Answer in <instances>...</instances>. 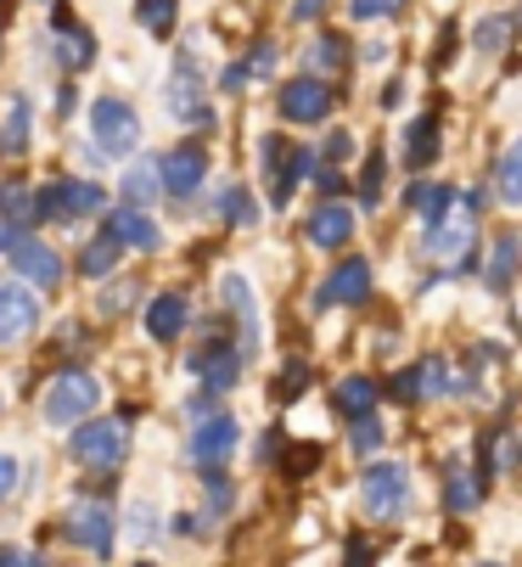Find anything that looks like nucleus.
Segmentation results:
<instances>
[{"label": "nucleus", "instance_id": "f257e3e1", "mask_svg": "<svg viewBox=\"0 0 522 567\" xmlns=\"http://www.w3.org/2000/svg\"><path fill=\"white\" fill-rule=\"evenodd\" d=\"M96 404H102V382H96L91 371H57V377L45 382V393H40V411H45L51 427L84 422Z\"/></svg>", "mask_w": 522, "mask_h": 567}, {"label": "nucleus", "instance_id": "f03ea898", "mask_svg": "<svg viewBox=\"0 0 522 567\" xmlns=\"http://www.w3.org/2000/svg\"><path fill=\"white\" fill-rule=\"evenodd\" d=\"M472 236H478V192L456 197L450 214L427 230V259H439V265H467V259H472Z\"/></svg>", "mask_w": 522, "mask_h": 567}, {"label": "nucleus", "instance_id": "7ed1b4c3", "mask_svg": "<svg viewBox=\"0 0 522 567\" xmlns=\"http://www.w3.org/2000/svg\"><path fill=\"white\" fill-rule=\"evenodd\" d=\"M91 141H96L102 157H130V152L141 146V118H135V107H130L124 96L91 102Z\"/></svg>", "mask_w": 522, "mask_h": 567}, {"label": "nucleus", "instance_id": "20e7f679", "mask_svg": "<svg viewBox=\"0 0 522 567\" xmlns=\"http://www.w3.org/2000/svg\"><path fill=\"white\" fill-rule=\"evenodd\" d=\"M102 203H108V192H102L96 181H73V175L45 181V186L34 192L40 219H57V225H73V219H84V214H96Z\"/></svg>", "mask_w": 522, "mask_h": 567}, {"label": "nucleus", "instance_id": "39448f33", "mask_svg": "<svg viewBox=\"0 0 522 567\" xmlns=\"http://www.w3.org/2000/svg\"><path fill=\"white\" fill-rule=\"evenodd\" d=\"M168 113L181 118L186 130H214V107L203 102V73H197V56L181 51L174 56V73H168Z\"/></svg>", "mask_w": 522, "mask_h": 567}, {"label": "nucleus", "instance_id": "423d86ee", "mask_svg": "<svg viewBox=\"0 0 522 567\" xmlns=\"http://www.w3.org/2000/svg\"><path fill=\"white\" fill-rule=\"evenodd\" d=\"M68 450H73V461H84L91 472H113V466H124L130 439H124V422H91V416H84Z\"/></svg>", "mask_w": 522, "mask_h": 567}, {"label": "nucleus", "instance_id": "0eeeda50", "mask_svg": "<svg viewBox=\"0 0 522 567\" xmlns=\"http://www.w3.org/2000/svg\"><path fill=\"white\" fill-rule=\"evenodd\" d=\"M360 501H366V512H371L377 523H393V517H405V506H410V472H405L399 461H388V466H371V472L360 477Z\"/></svg>", "mask_w": 522, "mask_h": 567}, {"label": "nucleus", "instance_id": "6e6552de", "mask_svg": "<svg viewBox=\"0 0 522 567\" xmlns=\"http://www.w3.org/2000/svg\"><path fill=\"white\" fill-rule=\"evenodd\" d=\"M258 157H265V175H270V203L282 208V203H293V192H298V181L315 169V152H293L282 135H265V146H258Z\"/></svg>", "mask_w": 522, "mask_h": 567}, {"label": "nucleus", "instance_id": "1a4fd4ad", "mask_svg": "<svg viewBox=\"0 0 522 567\" xmlns=\"http://www.w3.org/2000/svg\"><path fill=\"white\" fill-rule=\"evenodd\" d=\"M45 51L57 56V68H62V73H84V68L96 62V34L84 29V23H73V18H68V7H51Z\"/></svg>", "mask_w": 522, "mask_h": 567}, {"label": "nucleus", "instance_id": "9d476101", "mask_svg": "<svg viewBox=\"0 0 522 567\" xmlns=\"http://www.w3.org/2000/svg\"><path fill=\"white\" fill-rule=\"evenodd\" d=\"M236 439H242V427L219 411V416H197V433H192V444H186V461L192 466H225L231 455H236Z\"/></svg>", "mask_w": 522, "mask_h": 567}, {"label": "nucleus", "instance_id": "9b49d317", "mask_svg": "<svg viewBox=\"0 0 522 567\" xmlns=\"http://www.w3.org/2000/svg\"><path fill=\"white\" fill-rule=\"evenodd\" d=\"M157 169H163V192H168L174 203H186V197L203 186V175H208V152H203L197 141H181L168 157H157Z\"/></svg>", "mask_w": 522, "mask_h": 567}, {"label": "nucleus", "instance_id": "f8f14e48", "mask_svg": "<svg viewBox=\"0 0 522 567\" xmlns=\"http://www.w3.org/2000/svg\"><path fill=\"white\" fill-rule=\"evenodd\" d=\"M331 113V85L320 73H304V79H287L282 85V118L287 124H320Z\"/></svg>", "mask_w": 522, "mask_h": 567}, {"label": "nucleus", "instance_id": "ddd939ff", "mask_svg": "<svg viewBox=\"0 0 522 567\" xmlns=\"http://www.w3.org/2000/svg\"><path fill=\"white\" fill-rule=\"evenodd\" d=\"M40 327V303L23 281H0V349L23 343L29 332Z\"/></svg>", "mask_w": 522, "mask_h": 567}, {"label": "nucleus", "instance_id": "4468645a", "mask_svg": "<svg viewBox=\"0 0 522 567\" xmlns=\"http://www.w3.org/2000/svg\"><path fill=\"white\" fill-rule=\"evenodd\" d=\"M62 528H68L73 545H84L91 556H113V512H108V501H79Z\"/></svg>", "mask_w": 522, "mask_h": 567}, {"label": "nucleus", "instance_id": "2eb2a0df", "mask_svg": "<svg viewBox=\"0 0 522 567\" xmlns=\"http://www.w3.org/2000/svg\"><path fill=\"white\" fill-rule=\"evenodd\" d=\"M242 349H231V343H219V338H208L203 349H192L186 354V365L203 377V388H214V393H231L236 388V377H242Z\"/></svg>", "mask_w": 522, "mask_h": 567}, {"label": "nucleus", "instance_id": "dca6fc26", "mask_svg": "<svg viewBox=\"0 0 522 567\" xmlns=\"http://www.w3.org/2000/svg\"><path fill=\"white\" fill-rule=\"evenodd\" d=\"M366 298H371V265H366V259H342V265L326 276V287L315 292L320 309H331V303L355 309V303H366Z\"/></svg>", "mask_w": 522, "mask_h": 567}, {"label": "nucleus", "instance_id": "f3484780", "mask_svg": "<svg viewBox=\"0 0 522 567\" xmlns=\"http://www.w3.org/2000/svg\"><path fill=\"white\" fill-rule=\"evenodd\" d=\"M7 259H12V265H18V276H29L34 287H45V292H51V287H62V254H57V248H45V241L23 236Z\"/></svg>", "mask_w": 522, "mask_h": 567}, {"label": "nucleus", "instance_id": "a211bd4d", "mask_svg": "<svg viewBox=\"0 0 522 567\" xmlns=\"http://www.w3.org/2000/svg\"><path fill=\"white\" fill-rule=\"evenodd\" d=\"M219 298H225V309L242 320V343H236V349L253 360V354H258V303H253V287H247V276H236V270H231V276L219 281Z\"/></svg>", "mask_w": 522, "mask_h": 567}, {"label": "nucleus", "instance_id": "6ab92c4d", "mask_svg": "<svg viewBox=\"0 0 522 567\" xmlns=\"http://www.w3.org/2000/svg\"><path fill=\"white\" fill-rule=\"evenodd\" d=\"M108 230L124 241V248H141V254H157V241H163V230L146 219V208H135V203H124V208H113L108 214Z\"/></svg>", "mask_w": 522, "mask_h": 567}, {"label": "nucleus", "instance_id": "aec40b11", "mask_svg": "<svg viewBox=\"0 0 522 567\" xmlns=\"http://www.w3.org/2000/svg\"><path fill=\"white\" fill-rule=\"evenodd\" d=\"M186 320H192V309H186L181 292H157V298L146 303V332H152L157 343H174V338L186 332Z\"/></svg>", "mask_w": 522, "mask_h": 567}, {"label": "nucleus", "instance_id": "412c9836", "mask_svg": "<svg viewBox=\"0 0 522 567\" xmlns=\"http://www.w3.org/2000/svg\"><path fill=\"white\" fill-rule=\"evenodd\" d=\"M348 236H355V208L320 203V208L309 214V241H315V248H342Z\"/></svg>", "mask_w": 522, "mask_h": 567}, {"label": "nucleus", "instance_id": "4be33fe9", "mask_svg": "<svg viewBox=\"0 0 522 567\" xmlns=\"http://www.w3.org/2000/svg\"><path fill=\"white\" fill-rule=\"evenodd\" d=\"M119 254H124V241L113 230H102L96 241H84V248H79V276L84 281H108L119 270Z\"/></svg>", "mask_w": 522, "mask_h": 567}, {"label": "nucleus", "instance_id": "5701e85b", "mask_svg": "<svg viewBox=\"0 0 522 567\" xmlns=\"http://www.w3.org/2000/svg\"><path fill=\"white\" fill-rule=\"evenodd\" d=\"M29 130H34V107H29V96H12L7 124H0V157H23L29 152Z\"/></svg>", "mask_w": 522, "mask_h": 567}, {"label": "nucleus", "instance_id": "b1692460", "mask_svg": "<svg viewBox=\"0 0 522 567\" xmlns=\"http://www.w3.org/2000/svg\"><path fill=\"white\" fill-rule=\"evenodd\" d=\"M331 404H337V416H371L377 411V382L371 377H342L337 382V393H331Z\"/></svg>", "mask_w": 522, "mask_h": 567}, {"label": "nucleus", "instance_id": "393cba45", "mask_svg": "<svg viewBox=\"0 0 522 567\" xmlns=\"http://www.w3.org/2000/svg\"><path fill=\"white\" fill-rule=\"evenodd\" d=\"M516 265H522V236H516V230H500V236H494V254H489V270H483V281H489L494 292H505Z\"/></svg>", "mask_w": 522, "mask_h": 567}, {"label": "nucleus", "instance_id": "a878e982", "mask_svg": "<svg viewBox=\"0 0 522 567\" xmlns=\"http://www.w3.org/2000/svg\"><path fill=\"white\" fill-rule=\"evenodd\" d=\"M119 192H124V203H135V208H146L157 192H163V169H157V157H141L135 169H124V181H119Z\"/></svg>", "mask_w": 522, "mask_h": 567}, {"label": "nucleus", "instance_id": "bb28decb", "mask_svg": "<svg viewBox=\"0 0 522 567\" xmlns=\"http://www.w3.org/2000/svg\"><path fill=\"white\" fill-rule=\"evenodd\" d=\"M478 501H483V489H478V472H467V466H450V489H444V506H450L456 517H467V512H478Z\"/></svg>", "mask_w": 522, "mask_h": 567}, {"label": "nucleus", "instance_id": "cd10ccee", "mask_svg": "<svg viewBox=\"0 0 522 567\" xmlns=\"http://www.w3.org/2000/svg\"><path fill=\"white\" fill-rule=\"evenodd\" d=\"M450 203H456V192H450V186H410V208L421 214V225H427V230L450 214Z\"/></svg>", "mask_w": 522, "mask_h": 567}, {"label": "nucleus", "instance_id": "c85d7f7f", "mask_svg": "<svg viewBox=\"0 0 522 567\" xmlns=\"http://www.w3.org/2000/svg\"><path fill=\"white\" fill-rule=\"evenodd\" d=\"M174 18H181V0H135V23L146 34H174Z\"/></svg>", "mask_w": 522, "mask_h": 567}, {"label": "nucleus", "instance_id": "c756f323", "mask_svg": "<svg viewBox=\"0 0 522 567\" xmlns=\"http://www.w3.org/2000/svg\"><path fill=\"white\" fill-rule=\"evenodd\" d=\"M494 192H500L511 208L522 203V135H516V146L500 157V169H494Z\"/></svg>", "mask_w": 522, "mask_h": 567}, {"label": "nucleus", "instance_id": "7c9ffc66", "mask_svg": "<svg viewBox=\"0 0 522 567\" xmlns=\"http://www.w3.org/2000/svg\"><path fill=\"white\" fill-rule=\"evenodd\" d=\"M0 219H12V225H40L34 192H23V186H0Z\"/></svg>", "mask_w": 522, "mask_h": 567}, {"label": "nucleus", "instance_id": "2f4dec72", "mask_svg": "<svg viewBox=\"0 0 522 567\" xmlns=\"http://www.w3.org/2000/svg\"><path fill=\"white\" fill-rule=\"evenodd\" d=\"M214 208H219L225 225H253V219H258V203H253L242 186H225V192L214 197Z\"/></svg>", "mask_w": 522, "mask_h": 567}, {"label": "nucleus", "instance_id": "473e14b6", "mask_svg": "<svg viewBox=\"0 0 522 567\" xmlns=\"http://www.w3.org/2000/svg\"><path fill=\"white\" fill-rule=\"evenodd\" d=\"M432 157H439V124H432V118H416V124H410V164L427 169Z\"/></svg>", "mask_w": 522, "mask_h": 567}, {"label": "nucleus", "instance_id": "72a5a7b5", "mask_svg": "<svg viewBox=\"0 0 522 567\" xmlns=\"http://www.w3.org/2000/svg\"><path fill=\"white\" fill-rule=\"evenodd\" d=\"M382 439H388V427H382V422H377V411H371V416H355L348 450H355V455H377V450H382Z\"/></svg>", "mask_w": 522, "mask_h": 567}, {"label": "nucleus", "instance_id": "f704fd0d", "mask_svg": "<svg viewBox=\"0 0 522 567\" xmlns=\"http://www.w3.org/2000/svg\"><path fill=\"white\" fill-rule=\"evenodd\" d=\"M203 483H208V517H203V523H214V517H225V512L236 506V489H231V477H225L219 466H208Z\"/></svg>", "mask_w": 522, "mask_h": 567}, {"label": "nucleus", "instance_id": "c9c22d12", "mask_svg": "<svg viewBox=\"0 0 522 567\" xmlns=\"http://www.w3.org/2000/svg\"><path fill=\"white\" fill-rule=\"evenodd\" d=\"M382 181H388V157L371 152V157H366V175H360V203H366V208L382 203Z\"/></svg>", "mask_w": 522, "mask_h": 567}, {"label": "nucleus", "instance_id": "e433bc0d", "mask_svg": "<svg viewBox=\"0 0 522 567\" xmlns=\"http://www.w3.org/2000/svg\"><path fill=\"white\" fill-rule=\"evenodd\" d=\"M505 34H511V23L505 18H489V23H478V51H505Z\"/></svg>", "mask_w": 522, "mask_h": 567}, {"label": "nucleus", "instance_id": "4c0bfd02", "mask_svg": "<svg viewBox=\"0 0 522 567\" xmlns=\"http://www.w3.org/2000/svg\"><path fill=\"white\" fill-rule=\"evenodd\" d=\"M405 7V0H348V12H355L360 23H371V18H393Z\"/></svg>", "mask_w": 522, "mask_h": 567}, {"label": "nucleus", "instance_id": "58836bf2", "mask_svg": "<svg viewBox=\"0 0 522 567\" xmlns=\"http://www.w3.org/2000/svg\"><path fill=\"white\" fill-rule=\"evenodd\" d=\"M270 68H276V45H270V40H258L253 56H247V73H253V79H265Z\"/></svg>", "mask_w": 522, "mask_h": 567}, {"label": "nucleus", "instance_id": "ea45409f", "mask_svg": "<svg viewBox=\"0 0 522 567\" xmlns=\"http://www.w3.org/2000/svg\"><path fill=\"white\" fill-rule=\"evenodd\" d=\"M393 399H421V365H410V371L393 377Z\"/></svg>", "mask_w": 522, "mask_h": 567}, {"label": "nucleus", "instance_id": "a19ab883", "mask_svg": "<svg viewBox=\"0 0 522 567\" xmlns=\"http://www.w3.org/2000/svg\"><path fill=\"white\" fill-rule=\"evenodd\" d=\"M315 62H320V68L342 62V40H337V34H320V40H315Z\"/></svg>", "mask_w": 522, "mask_h": 567}, {"label": "nucleus", "instance_id": "79ce46f5", "mask_svg": "<svg viewBox=\"0 0 522 567\" xmlns=\"http://www.w3.org/2000/svg\"><path fill=\"white\" fill-rule=\"evenodd\" d=\"M130 298H135V287H130V281H119V287H108L102 309H108V315H124V309H130Z\"/></svg>", "mask_w": 522, "mask_h": 567}, {"label": "nucleus", "instance_id": "37998d69", "mask_svg": "<svg viewBox=\"0 0 522 567\" xmlns=\"http://www.w3.org/2000/svg\"><path fill=\"white\" fill-rule=\"evenodd\" d=\"M326 157H331V164H342V157H355V135H348V130H337V135L326 141Z\"/></svg>", "mask_w": 522, "mask_h": 567}, {"label": "nucleus", "instance_id": "c03bdc74", "mask_svg": "<svg viewBox=\"0 0 522 567\" xmlns=\"http://www.w3.org/2000/svg\"><path fill=\"white\" fill-rule=\"evenodd\" d=\"M219 85H225V91H242V85H253V73H247V62H231V68L219 73Z\"/></svg>", "mask_w": 522, "mask_h": 567}, {"label": "nucleus", "instance_id": "a18cd8bd", "mask_svg": "<svg viewBox=\"0 0 522 567\" xmlns=\"http://www.w3.org/2000/svg\"><path fill=\"white\" fill-rule=\"evenodd\" d=\"M23 236H29V225H12V219H0V254H12Z\"/></svg>", "mask_w": 522, "mask_h": 567}, {"label": "nucleus", "instance_id": "49530a36", "mask_svg": "<svg viewBox=\"0 0 522 567\" xmlns=\"http://www.w3.org/2000/svg\"><path fill=\"white\" fill-rule=\"evenodd\" d=\"M12 489H18V461H12V455H0V501H7Z\"/></svg>", "mask_w": 522, "mask_h": 567}, {"label": "nucleus", "instance_id": "de8ad7c7", "mask_svg": "<svg viewBox=\"0 0 522 567\" xmlns=\"http://www.w3.org/2000/svg\"><path fill=\"white\" fill-rule=\"evenodd\" d=\"M304 382H309V371H304V365H287V377H282V399H298Z\"/></svg>", "mask_w": 522, "mask_h": 567}, {"label": "nucleus", "instance_id": "09e8293b", "mask_svg": "<svg viewBox=\"0 0 522 567\" xmlns=\"http://www.w3.org/2000/svg\"><path fill=\"white\" fill-rule=\"evenodd\" d=\"M130 534H135V539H152V506H135V512H130Z\"/></svg>", "mask_w": 522, "mask_h": 567}, {"label": "nucleus", "instance_id": "8fccbe9b", "mask_svg": "<svg viewBox=\"0 0 522 567\" xmlns=\"http://www.w3.org/2000/svg\"><path fill=\"white\" fill-rule=\"evenodd\" d=\"M315 461H320V450H298V455L287 461V472H293V477H304V472H309Z\"/></svg>", "mask_w": 522, "mask_h": 567}, {"label": "nucleus", "instance_id": "3c124183", "mask_svg": "<svg viewBox=\"0 0 522 567\" xmlns=\"http://www.w3.org/2000/svg\"><path fill=\"white\" fill-rule=\"evenodd\" d=\"M0 561H45V550H18V545H0Z\"/></svg>", "mask_w": 522, "mask_h": 567}, {"label": "nucleus", "instance_id": "603ef678", "mask_svg": "<svg viewBox=\"0 0 522 567\" xmlns=\"http://www.w3.org/2000/svg\"><path fill=\"white\" fill-rule=\"evenodd\" d=\"M516 34H522V12H516Z\"/></svg>", "mask_w": 522, "mask_h": 567}]
</instances>
